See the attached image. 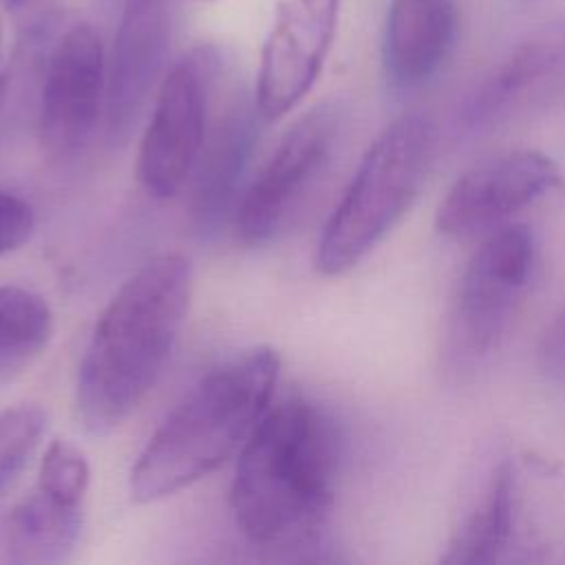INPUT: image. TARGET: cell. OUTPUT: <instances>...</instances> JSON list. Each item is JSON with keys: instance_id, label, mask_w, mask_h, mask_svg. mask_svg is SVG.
I'll list each match as a JSON object with an SVG mask.
<instances>
[{"instance_id": "obj_24", "label": "cell", "mask_w": 565, "mask_h": 565, "mask_svg": "<svg viewBox=\"0 0 565 565\" xmlns=\"http://www.w3.org/2000/svg\"><path fill=\"white\" fill-rule=\"evenodd\" d=\"M199 2H210V0H199Z\"/></svg>"}, {"instance_id": "obj_11", "label": "cell", "mask_w": 565, "mask_h": 565, "mask_svg": "<svg viewBox=\"0 0 565 565\" xmlns=\"http://www.w3.org/2000/svg\"><path fill=\"white\" fill-rule=\"evenodd\" d=\"M340 0H280L260 51L256 113L285 117L313 88L338 24Z\"/></svg>"}, {"instance_id": "obj_13", "label": "cell", "mask_w": 565, "mask_h": 565, "mask_svg": "<svg viewBox=\"0 0 565 565\" xmlns=\"http://www.w3.org/2000/svg\"><path fill=\"white\" fill-rule=\"evenodd\" d=\"M457 29L452 0H391L382 40V62L391 84L413 88L428 82L450 55Z\"/></svg>"}, {"instance_id": "obj_16", "label": "cell", "mask_w": 565, "mask_h": 565, "mask_svg": "<svg viewBox=\"0 0 565 565\" xmlns=\"http://www.w3.org/2000/svg\"><path fill=\"white\" fill-rule=\"evenodd\" d=\"M514 527V472L508 461L492 468L479 499L452 532L444 563L486 565L501 558Z\"/></svg>"}, {"instance_id": "obj_18", "label": "cell", "mask_w": 565, "mask_h": 565, "mask_svg": "<svg viewBox=\"0 0 565 565\" xmlns=\"http://www.w3.org/2000/svg\"><path fill=\"white\" fill-rule=\"evenodd\" d=\"M46 430V413L20 404L0 415V499L26 468Z\"/></svg>"}, {"instance_id": "obj_9", "label": "cell", "mask_w": 565, "mask_h": 565, "mask_svg": "<svg viewBox=\"0 0 565 565\" xmlns=\"http://www.w3.org/2000/svg\"><path fill=\"white\" fill-rule=\"evenodd\" d=\"M565 88V15L525 33L461 99V137L497 130Z\"/></svg>"}, {"instance_id": "obj_17", "label": "cell", "mask_w": 565, "mask_h": 565, "mask_svg": "<svg viewBox=\"0 0 565 565\" xmlns=\"http://www.w3.org/2000/svg\"><path fill=\"white\" fill-rule=\"evenodd\" d=\"M53 331V311L40 294L0 285V375L29 366L49 347Z\"/></svg>"}, {"instance_id": "obj_14", "label": "cell", "mask_w": 565, "mask_h": 565, "mask_svg": "<svg viewBox=\"0 0 565 565\" xmlns=\"http://www.w3.org/2000/svg\"><path fill=\"white\" fill-rule=\"evenodd\" d=\"M82 534V503L35 486L9 514L4 552L11 563L46 565L66 561Z\"/></svg>"}, {"instance_id": "obj_8", "label": "cell", "mask_w": 565, "mask_h": 565, "mask_svg": "<svg viewBox=\"0 0 565 565\" xmlns=\"http://www.w3.org/2000/svg\"><path fill=\"white\" fill-rule=\"evenodd\" d=\"M106 51L99 31L88 22L71 24L46 60L38 139L53 159L77 154L104 121Z\"/></svg>"}, {"instance_id": "obj_3", "label": "cell", "mask_w": 565, "mask_h": 565, "mask_svg": "<svg viewBox=\"0 0 565 565\" xmlns=\"http://www.w3.org/2000/svg\"><path fill=\"white\" fill-rule=\"evenodd\" d=\"M278 371V353L254 347L203 375L139 452L128 481L130 499H166L238 452L271 404Z\"/></svg>"}, {"instance_id": "obj_12", "label": "cell", "mask_w": 565, "mask_h": 565, "mask_svg": "<svg viewBox=\"0 0 565 565\" xmlns=\"http://www.w3.org/2000/svg\"><path fill=\"white\" fill-rule=\"evenodd\" d=\"M561 181V170L543 152L497 154L455 181L439 205L437 227L452 238L483 234L556 190Z\"/></svg>"}, {"instance_id": "obj_4", "label": "cell", "mask_w": 565, "mask_h": 565, "mask_svg": "<svg viewBox=\"0 0 565 565\" xmlns=\"http://www.w3.org/2000/svg\"><path fill=\"white\" fill-rule=\"evenodd\" d=\"M435 137L433 119L413 110L373 139L322 227L313 258L320 274L338 276L355 267L393 230L428 174Z\"/></svg>"}, {"instance_id": "obj_2", "label": "cell", "mask_w": 565, "mask_h": 565, "mask_svg": "<svg viewBox=\"0 0 565 565\" xmlns=\"http://www.w3.org/2000/svg\"><path fill=\"white\" fill-rule=\"evenodd\" d=\"M340 457L329 415L302 395L269 406L238 455L230 505L258 545L311 539L324 523Z\"/></svg>"}, {"instance_id": "obj_21", "label": "cell", "mask_w": 565, "mask_h": 565, "mask_svg": "<svg viewBox=\"0 0 565 565\" xmlns=\"http://www.w3.org/2000/svg\"><path fill=\"white\" fill-rule=\"evenodd\" d=\"M539 366L550 380L565 382V305L541 338Z\"/></svg>"}, {"instance_id": "obj_5", "label": "cell", "mask_w": 565, "mask_h": 565, "mask_svg": "<svg viewBox=\"0 0 565 565\" xmlns=\"http://www.w3.org/2000/svg\"><path fill=\"white\" fill-rule=\"evenodd\" d=\"M534 252L530 227L505 225L472 254L448 322L446 353L455 371L479 366L501 344L530 287Z\"/></svg>"}, {"instance_id": "obj_15", "label": "cell", "mask_w": 565, "mask_h": 565, "mask_svg": "<svg viewBox=\"0 0 565 565\" xmlns=\"http://www.w3.org/2000/svg\"><path fill=\"white\" fill-rule=\"evenodd\" d=\"M252 139L254 113L243 97H234L212 132L207 152H201L196 161L199 172L192 214L201 230H210L218 223L232 201Z\"/></svg>"}, {"instance_id": "obj_20", "label": "cell", "mask_w": 565, "mask_h": 565, "mask_svg": "<svg viewBox=\"0 0 565 565\" xmlns=\"http://www.w3.org/2000/svg\"><path fill=\"white\" fill-rule=\"evenodd\" d=\"M35 227L33 207L11 194L0 190V256L22 247Z\"/></svg>"}, {"instance_id": "obj_19", "label": "cell", "mask_w": 565, "mask_h": 565, "mask_svg": "<svg viewBox=\"0 0 565 565\" xmlns=\"http://www.w3.org/2000/svg\"><path fill=\"white\" fill-rule=\"evenodd\" d=\"M88 481L90 468L84 452L66 439H53L42 455L35 486L62 499L82 503L88 490Z\"/></svg>"}, {"instance_id": "obj_1", "label": "cell", "mask_w": 565, "mask_h": 565, "mask_svg": "<svg viewBox=\"0 0 565 565\" xmlns=\"http://www.w3.org/2000/svg\"><path fill=\"white\" fill-rule=\"evenodd\" d=\"M192 300V265L179 252L146 260L108 300L84 351L77 419L90 435L119 428L161 377Z\"/></svg>"}, {"instance_id": "obj_22", "label": "cell", "mask_w": 565, "mask_h": 565, "mask_svg": "<svg viewBox=\"0 0 565 565\" xmlns=\"http://www.w3.org/2000/svg\"><path fill=\"white\" fill-rule=\"evenodd\" d=\"M4 2H7V7H11V11H15V13H31V11L40 9L44 0H4Z\"/></svg>"}, {"instance_id": "obj_6", "label": "cell", "mask_w": 565, "mask_h": 565, "mask_svg": "<svg viewBox=\"0 0 565 565\" xmlns=\"http://www.w3.org/2000/svg\"><path fill=\"white\" fill-rule=\"evenodd\" d=\"M218 73L221 55L210 44L190 49L166 71L137 157V179L148 196H177L196 168Z\"/></svg>"}, {"instance_id": "obj_23", "label": "cell", "mask_w": 565, "mask_h": 565, "mask_svg": "<svg viewBox=\"0 0 565 565\" xmlns=\"http://www.w3.org/2000/svg\"><path fill=\"white\" fill-rule=\"evenodd\" d=\"M7 88H9V82H7V75H0V106L7 97Z\"/></svg>"}, {"instance_id": "obj_10", "label": "cell", "mask_w": 565, "mask_h": 565, "mask_svg": "<svg viewBox=\"0 0 565 565\" xmlns=\"http://www.w3.org/2000/svg\"><path fill=\"white\" fill-rule=\"evenodd\" d=\"M174 0H124L106 64L104 130L124 143L168 71Z\"/></svg>"}, {"instance_id": "obj_7", "label": "cell", "mask_w": 565, "mask_h": 565, "mask_svg": "<svg viewBox=\"0 0 565 565\" xmlns=\"http://www.w3.org/2000/svg\"><path fill=\"white\" fill-rule=\"evenodd\" d=\"M340 128V108L320 104L285 132L236 210V232L245 245H269L291 225L327 170Z\"/></svg>"}]
</instances>
